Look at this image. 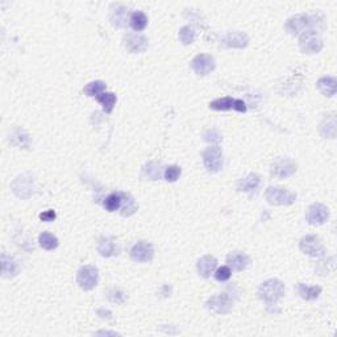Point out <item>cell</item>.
<instances>
[{
    "label": "cell",
    "instance_id": "obj_1",
    "mask_svg": "<svg viewBox=\"0 0 337 337\" xmlns=\"http://www.w3.org/2000/svg\"><path fill=\"white\" fill-rule=\"evenodd\" d=\"M285 285L279 279H269L266 282L261 283L258 288V297L261 301L267 304H274L285 295Z\"/></svg>",
    "mask_w": 337,
    "mask_h": 337
},
{
    "label": "cell",
    "instance_id": "obj_2",
    "mask_svg": "<svg viewBox=\"0 0 337 337\" xmlns=\"http://www.w3.org/2000/svg\"><path fill=\"white\" fill-rule=\"evenodd\" d=\"M265 198L273 205H290L297 200V195L282 187H269L265 191Z\"/></svg>",
    "mask_w": 337,
    "mask_h": 337
},
{
    "label": "cell",
    "instance_id": "obj_3",
    "mask_svg": "<svg viewBox=\"0 0 337 337\" xmlns=\"http://www.w3.org/2000/svg\"><path fill=\"white\" fill-rule=\"evenodd\" d=\"M99 282V271L95 266L87 265L78 270L77 274V283L79 287L85 291H90L92 288H95Z\"/></svg>",
    "mask_w": 337,
    "mask_h": 337
},
{
    "label": "cell",
    "instance_id": "obj_4",
    "mask_svg": "<svg viewBox=\"0 0 337 337\" xmlns=\"http://www.w3.org/2000/svg\"><path fill=\"white\" fill-rule=\"evenodd\" d=\"M11 188L22 199H29L34 193V179L31 174L18 175L11 184Z\"/></svg>",
    "mask_w": 337,
    "mask_h": 337
},
{
    "label": "cell",
    "instance_id": "obj_5",
    "mask_svg": "<svg viewBox=\"0 0 337 337\" xmlns=\"http://www.w3.org/2000/svg\"><path fill=\"white\" fill-rule=\"evenodd\" d=\"M299 48L304 54H316L323 49V40L315 31H307L301 36Z\"/></svg>",
    "mask_w": 337,
    "mask_h": 337
},
{
    "label": "cell",
    "instance_id": "obj_6",
    "mask_svg": "<svg viewBox=\"0 0 337 337\" xmlns=\"http://www.w3.org/2000/svg\"><path fill=\"white\" fill-rule=\"evenodd\" d=\"M203 162L209 173H218L223 168V151L219 146H209L203 152Z\"/></svg>",
    "mask_w": 337,
    "mask_h": 337
},
{
    "label": "cell",
    "instance_id": "obj_7",
    "mask_svg": "<svg viewBox=\"0 0 337 337\" xmlns=\"http://www.w3.org/2000/svg\"><path fill=\"white\" fill-rule=\"evenodd\" d=\"M207 308L211 310L215 313H228L233 307V299L229 294L224 292V294L215 295V297L209 298L208 302H207Z\"/></svg>",
    "mask_w": 337,
    "mask_h": 337
},
{
    "label": "cell",
    "instance_id": "obj_8",
    "mask_svg": "<svg viewBox=\"0 0 337 337\" xmlns=\"http://www.w3.org/2000/svg\"><path fill=\"white\" fill-rule=\"evenodd\" d=\"M295 172H297V165L288 157H279L271 165V175L279 179L291 177Z\"/></svg>",
    "mask_w": 337,
    "mask_h": 337
},
{
    "label": "cell",
    "instance_id": "obj_9",
    "mask_svg": "<svg viewBox=\"0 0 337 337\" xmlns=\"http://www.w3.org/2000/svg\"><path fill=\"white\" fill-rule=\"evenodd\" d=\"M311 25H312L311 16L306 15V13H301V15L292 16L291 18H288L285 24V28L288 33L297 36L299 33H304L307 28L311 27Z\"/></svg>",
    "mask_w": 337,
    "mask_h": 337
},
{
    "label": "cell",
    "instance_id": "obj_10",
    "mask_svg": "<svg viewBox=\"0 0 337 337\" xmlns=\"http://www.w3.org/2000/svg\"><path fill=\"white\" fill-rule=\"evenodd\" d=\"M209 108L215 111H228L235 110L237 112H246V104L245 101H242L241 99H233L230 96H225V98L216 99V100L209 103Z\"/></svg>",
    "mask_w": 337,
    "mask_h": 337
},
{
    "label": "cell",
    "instance_id": "obj_11",
    "mask_svg": "<svg viewBox=\"0 0 337 337\" xmlns=\"http://www.w3.org/2000/svg\"><path fill=\"white\" fill-rule=\"evenodd\" d=\"M299 248L303 251L304 255H308L311 257H322L324 255V246H323L322 241L319 237L310 235L301 240Z\"/></svg>",
    "mask_w": 337,
    "mask_h": 337
},
{
    "label": "cell",
    "instance_id": "obj_12",
    "mask_svg": "<svg viewBox=\"0 0 337 337\" xmlns=\"http://www.w3.org/2000/svg\"><path fill=\"white\" fill-rule=\"evenodd\" d=\"M220 44L225 48H235V49H244L249 44L248 34L244 32H228L221 37Z\"/></svg>",
    "mask_w": 337,
    "mask_h": 337
},
{
    "label": "cell",
    "instance_id": "obj_13",
    "mask_svg": "<svg viewBox=\"0 0 337 337\" xmlns=\"http://www.w3.org/2000/svg\"><path fill=\"white\" fill-rule=\"evenodd\" d=\"M215 59L209 54H198L191 61V68L198 75H207L215 70Z\"/></svg>",
    "mask_w": 337,
    "mask_h": 337
},
{
    "label": "cell",
    "instance_id": "obj_14",
    "mask_svg": "<svg viewBox=\"0 0 337 337\" xmlns=\"http://www.w3.org/2000/svg\"><path fill=\"white\" fill-rule=\"evenodd\" d=\"M154 256V249L151 242L140 241L133 245L131 250V258L136 262H149Z\"/></svg>",
    "mask_w": 337,
    "mask_h": 337
},
{
    "label": "cell",
    "instance_id": "obj_15",
    "mask_svg": "<svg viewBox=\"0 0 337 337\" xmlns=\"http://www.w3.org/2000/svg\"><path fill=\"white\" fill-rule=\"evenodd\" d=\"M329 211L325 205L320 204V203H315V204L310 205V208L307 211V221L311 225H322L325 221L328 220Z\"/></svg>",
    "mask_w": 337,
    "mask_h": 337
},
{
    "label": "cell",
    "instance_id": "obj_16",
    "mask_svg": "<svg viewBox=\"0 0 337 337\" xmlns=\"http://www.w3.org/2000/svg\"><path fill=\"white\" fill-rule=\"evenodd\" d=\"M124 45L131 53H141L148 49V38L142 34L128 33L124 37Z\"/></svg>",
    "mask_w": 337,
    "mask_h": 337
},
{
    "label": "cell",
    "instance_id": "obj_17",
    "mask_svg": "<svg viewBox=\"0 0 337 337\" xmlns=\"http://www.w3.org/2000/svg\"><path fill=\"white\" fill-rule=\"evenodd\" d=\"M261 186V177L256 173L246 175L245 178L240 179L237 183V190L240 193H246V194H256Z\"/></svg>",
    "mask_w": 337,
    "mask_h": 337
},
{
    "label": "cell",
    "instance_id": "obj_18",
    "mask_svg": "<svg viewBox=\"0 0 337 337\" xmlns=\"http://www.w3.org/2000/svg\"><path fill=\"white\" fill-rule=\"evenodd\" d=\"M228 266L230 267L235 271H242L245 270L246 267L250 264V258L245 255V253H241V251H235V253H230L227 258Z\"/></svg>",
    "mask_w": 337,
    "mask_h": 337
},
{
    "label": "cell",
    "instance_id": "obj_19",
    "mask_svg": "<svg viewBox=\"0 0 337 337\" xmlns=\"http://www.w3.org/2000/svg\"><path fill=\"white\" fill-rule=\"evenodd\" d=\"M216 266H218V260L212 257V256H204V257H202L198 261V265H196L198 273L202 277H204V278H208L215 271Z\"/></svg>",
    "mask_w": 337,
    "mask_h": 337
},
{
    "label": "cell",
    "instance_id": "obj_20",
    "mask_svg": "<svg viewBox=\"0 0 337 337\" xmlns=\"http://www.w3.org/2000/svg\"><path fill=\"white\" fill-rule=\"evenodd\" d=\"M98 251L103 257H112V256L117 255V245L114 239L111 237H104L99 241Z\"/></svg>",
    "mask_w": 337,
    "mask_h": 337
},
{
    "label": "cell",
    "instance_id": "obj_21",
    "mask_svg": "<svg viewBox=\"0 0 337 337\" xmlns=\"http://www.w3.org/2000/svg\"><path fill=\"white\" fill-rule=\"evenodd\" d=\"M318 89L320 90L322 94H324L325 96H333L336 94L337 89V82L333 77H323L320 78L319 82H318Z\"/></svg>",
    "mask_w": 337,
    "mask_h": 337
},
{
    "label": "cell",
    "instance_id": "obj_22",
    "mask_svg": "<svg viewBox=\"0 0 337 337\" xmlns=\"http://www.w3.org/2000/svg\"><path fill=\"white\" fill-rule=\"evenodd\" d=\"M298 292H299V295H301L303 299H306V301H313V299H318L319 295L322 294V287L301 283V285L298 286Z\"/></svg>",
    "mask_w": 337,
    "mask_h": 337
},
{
    "label": "cell",
    "instance_id": "obj_23",
    "mask_svg": "<svg viewBox=\"0 0 337 337\" xmlns=\"http://www.w3.org/2000/svg\"><path fill=\"white\" fill-rule=\"evenodd\" d=\"M18 271V266L16 264V261L13 258L8 257V256H2V274L4 278H12L16 276Z\"/></svg>",
    "mask_w": 337,
    "mask_h": 337
},
{
    "label": "cell",
    "instance_id": "obj_24",
    "mask_svg": "<svg viewBox=\"0 0 337 337\" xmlns=\"http://www.w3.org/2000/svg\"><path fill=\"white\" fill-rule=\"evenodd\" d=\"M128 9L124 8V7H117L114 12H112V15H111V23H112L114 27L124 28L127 25V23H128Z\"/></svg>",
    "mask_w": 337,
    "mask_h": 337
},
{
    "label": "cell",
    "instance_id": "obj_25",
    "mask_svg": "<svg viewBox=\"0 0 337 337\" xmlns=\"http://www.w3.org/2000/svg\"><path fill=\"white\" fill-rule=\"evenodd\" d=\"M96 100L103 106V111H104L106 114H111L112 111H114L115 104H116V95L112 94V92H103L101 95H99L96 98Z\"/></svg>",
    "mask_w": 337,
    "mask_h": 337
},
{
    "label": "cell",
    "instance_id": "obj_26",
    "mask_svg": "<svg viewBox=\"0 0 337 337\" xmlns=\"http://www.w3.org/2000/svg\"><path fill=\"white\" fill-rule=\"evenodd\" d=\"M38 244L45 250H54L58 246V239L49 232H44L38 236Z\"/></svg>",
    "mask_w": 337,
    "mask_h": 337
},
{
    "label": "cell",
    "instance_id": "obj_27",
    "mask_svg": "<svg viewBox=\"0 0 337 337\" xmlns=\"http://www.w3.org/2000/svg\"><path fill=\"white\" fill-rule=\"evenodd\" d=\"M129 22H131V27H132L135 31L140 32V31H144L145 27L148 25V17L144 12H141V11H136V12L132 13Z\"/></svg>",
    "mask_w": 337,
    "mask_h": 337
},
{
    "label": "cell",
    "instance_id": "obj_28",
    "mask_svg": "<svg viewBox=\"0 0 337 337\" xmlns=\"http://www.w3.org/2000/svg\"><path fill=\"white\" fill-rule=\"evenodd\" d=\"M121 203H123L121 194H110L104 200V208L110 212H115L119 208H121Z\"/></svg>",
    "mask_w": 337,
    "mask_h": 337
},
{
    "label": "cell",
    "instance_id": "obj_29",
    "mask_svg": "<svg viewBox=\"0 0 337 337\" xmlns=\"http://www.w3.org/2000/svg\"><path fill=\"white\" fill-rule=\"evenodd\" d=\"M11 141L16 146H28L29 145V135L24 129L16 128L11 135Z\"/></svg>",
    "mask_w": 337,
    "mask_h": 337
},
{
    "label": "cell",
    "instance_id": "obj_30",
    "mask_svg": "<svg viewBox=\"0 0 337 337\" xmlns=\"http://www.w3.org/2000/svg\"><path fill=\"white\" fill-rule=\"evenodd\" d=\"M123 196V203H121V215L123 216H131V215L135 214L137 211V205H136L135 199L132 196L125 195V194H121Z\"/></svg>",
    "mask_w": 337,
    "mask_h": 337
},
{
    "label": "cell",
    "instance_id": "obj_31",
    "mask_svg": "<svg viewBox=\"0 0 337 337\" xmlns=\"http://www.w3.org/2000/svg\"><path fill=\"white\" fill-rule=\"evenodd\" d=\"M106 90V83L101 82V80H95V82L89 83L86 87H85V94L87 96H96L101 95Z\"/></svg>",
    "mask_w": 337,
    "mask_h": 337
},
{
    "label": "cell",
    "instance_id": "obj_32",
    "mask_svg": "<svg viewBox=\"0 0 337 337\" xmlns=\"http://www.w3.org/2000/svg\"><path fill=\"white\" fill-rule=\"evenodd\" d=\"M178 37H179V40H181L182 44H184V45H190V44L194 43L195 32H194V29L190 27V25H186V27H183L181 31H179Z\"/></svg>",
    "mask_w": 337,
    "mask_h": 337
},
{
    "label": "cell",
    "instance_id": "obj_33",
    "mask_svg": "<svg viewBox=\"0 0 337 337\" xmlns=\"http://www.w3.org/2000/svg\"><path fill=\"white\" fill-rule=\"evenodd\" d=\"M144 173L149 179L152 181H157V179H160V166L157 165L154 162H149L144 168Z\"/></svg>",
    "mask_w": 337,
    "mask_h": 337
},
{
    "label": "cell",
    "instance_id": "obj_34",
    "mask_svg": "<svg viewBox=\"0 0 337 337\" xmlns=\"http://www.w3.org/2000/svg\"><path fill=\"white\" fill-rule=\"evenodd\" d=\"M181 167L179 166L172 165L165 168V179L167 182H175L178 181V178L181 177Z\"/></svg>",
    "mask_w": 337,
    "mask_h": 337
},
{
    "label": "cell",
    "instance_id": "obj_35",
    "mask_svg": "<svg viewBox=\"0 0 337 337\" xmlns=\"http://www.w3.org/2000/svg\"><path fill=\"white\" fill-rule=\"evenodd\" d=\"M230 267L229 266H221L216 270V273H215V278L218 279L219 282H225L228 279L230 278Z\"/></svg>",
    "mask_w": 337,
    "mask_h": 337
},
{
    "label": "cell",
    "instance_id": "obj_36",
    "mask_svg": "<svg viewBox=\"0 0 337 337\" xmlns=\"http://www.w3.org/2000/svg\"><path fill=\"white\" fill-rule=\"evenodd\" d=\"M204 140L211 144H216V142L221 141V135L216 129H208L204 132Z\"/></svg>",
    "mask_w": 337,
    "mask_h": 337
},
{
    "label": "cell",
    "instance_id": "obj_37",
    "mask_svg": "<svg viewBox=\"0 0 337 337\" xmlns=\"http://www.w3.org/2000/svg\"><path fill=\"white\" fill-rule=\"evenodd\" d=\"M119 297H124V294L121 291H119V290H111L110 294H108V299H110L111 302H114V303H123L124 301H121V299H119Z\"/></svg>",
    "mask_w": 337,
    "mask_h": 337
},
{
    "label": "cell",
    "instance_id": "obj_38",
    "mask_svg": "<svg viewBox=\"0 0 337 337\" xmlns=\"http://www.w3.org/2000/svg\"><path fill=\"white\" fill-rule=\"evenodd\" d=\"M55 218H57V215H55V212L53 211V209H48V211L40 214V219L43 221H53Z\"/></svg>",
    "mask_w": 337,
    "mask_h": 337
}]
</instances>
